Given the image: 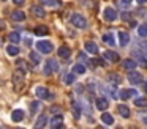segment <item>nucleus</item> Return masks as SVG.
I'll use <instances>...</instances> for the list:
<instances>
[{
	"label": "nucleus",
	"instance_id": "nucleus-1",
	"mask_svg": "<svg viewBox=\"0 0 147 129\" xmlns=\"http://www.w3.org/2000/svg\"><path fill=\"white\" fill-rule=\"evenodd\" d=\"M71 24L74 25V27L78 28H86L87 27V21L84 16L78 14V13H74V14H71Z\"/></svg>",
	"mask_w": 147,
	"mask_h": 129
},
{
	"label": "nucleus",
	"instance_id": "nucleus-2",
	"mask_svg": "<svg viewBox=\"0 0 147 129\" xmlns=\"http://www.w3.org/2000/svg\"><path fill=\"white\" fill-rule=\"evenodd\" d=\"M36 49H38L40 53H51L52 52V43L51 41H46V39L38 41L36 43Z\"/></svg>",
	"mask_w": 147,
	"mask_h": 129
},
{
	"label": "nucleus",
	"instance_id": "nucleus-3",
	"mask_svg": "<svg viewBox=\"0 0 147 129\" xmlns=\"http://www.w3.org/2000/svg\"><path fill=\"white\" fill-rule=\"evenodd\" d=\"M133 58L136 60V63L138 65H141V66H144V68H147V58L144 57V52L141 49H133Z\"/></svg>",
	"mask_w": 147,
	"mask_h": 129
},
{
	"label": "nucleus",
	"instance_id": "nucleus-4",
	"mask_svg": "<svg viewBox=\"0 0 147 129\" xmlns=\"http://www.w3.org/2000/svg\"><path fill=\"white\" fill-rule=\"evenodd\" d=\"M59 71V63L57 60L54 58H49L48 61H46V66H45V74H52V72H57Z\"/></svg>",
	"mask_w": 147,
	"mask_h": 129
},
{
	"label": "nucleus",
	"instance_id": "nucleus-5",
	"mask_svg": "<svg viewBox=\"0 0 147 129\" xmlns=\"http://www.w3.org/2000/svg\"><path fill=\"white\" fill-rule=\"evenodd\" d=\"M35 94L40 98V99H51V98H54V94L49 93V90L46 87H36Z\"/></svg>",
	"mask_w": 147,
	"mask_h": 129
},
{
	"label": "nucleus",
	"instance_id": "nucleus-6",
	"mask_svg": "<svg viewBox=\"0 0 147 129\" xmlns=\"http://www.w3.org/2000/svg\"><path fill=\"white\" fill-rule=\"evenodd\" d=\"M128 80L133 85H139L141 82H142V76H141L139 72H136L134 69H131V71L128 72Z\"/></svg>",
	"mask_w": 147,
	"mask_h": 129
},
{
	"label": "nucleus",
	"instance_id": "nucleus-7",
	"mask_svg": "<svg viewBox=\"0 0 147 129\" xmlns=\"http://www.w3.org/2000/svg\"><path fill=\"white\" fill-rule=\"evenodd\" d=\"M136 94H138L136 90H133V88H127V90H122L120 93H119V98H120L122 101H127V99H130V98L136 96Z\"/></svg>",
	"mask_w": 147,
	"mask_h": 129
},
{
	"label": "nucleus",
	"instance_id": "nucleus-8",
	"mask_svg": "<svg viewBox=\"0 0 147 129\" xmlns=\"http://www.w3.org/2000/svg\"><path fill=\"white\" fill-rule=\"evenodd\" d=\"M105 19L108 22H114L115 19H117V13H115V9L114 8H111V6H108V8H105Z\"/></svg>",
	"mask_w": 147,
	"mask_h": 129
},
{
	"label": "nucleus",
	"instance_id": "nucleus-9",
	"mask_svg": "<svg viewBox=\"0 0 147 129\" xmlns=\"http://www.w3.org/2000/svg\"><path fill=\"white\" fill-rule=\"evenodd\" d=\"M138 66V63H136V60L134 58H125V60H122V68H125L127 71H131V69H134Z\"/></svg>",
	"mask_w": 147,
	"mask_h": 129
},
{
	"label": "nucleus",
	"instance_id": "nucleus-10",
	"mask_svg": "<svg viewBox=\"0 0 147 129\" xmlns=\"http://www.w3.org/2000/svg\"><path fill=\"white\" fill-rule=\"evenodd\" d=\"M49 124H51V128H52V129H59V128H62V126H63V116H60V115L52 116L51 121H49Z\"/></svg>",
	"mask_w": 147,
	"mask_h": 129
},
{
	"label": "nucleus",
	"instance_id": "nucleus-11",
	"mask_svg": "<svg viewBox=\"0 0 147 129\" xmlns=\"http://www.w3.org/2000/svg\"><path fill=\"white\" fill-rule=\"evenodd\" d=\"M32 14L35 16V17H45L46 11H45V8H43V5H33L32 6Z\"/></svg>",
	"mask_w": 147,
	"mask_h": 129
},
{
	"label": "nucleus",
	"instance_id": "nucleus-12",
	"mask_svg": "<svg viewBox=\"0 0 147 129\" xmlns=\"http://www.w3.org/2000/svg\"><path fill=\"white\" fill-rule=\"evenodd\" d=\"M128 43H130V35L127 31H120L119 33V44L122 47H125V46H128Z\"/></svg>",
	"mask_w": 147,
	"mask_h": 129
},
{
	"label": "nucleus",
	"instance_id": "nucleus-13",
	"mask_svg": "<svg viewBox=\"0 0 147 129\" xmlns=\"http://www.w3.org/2000/svg\"><path fill=\"white\" fill-rule=\"evenodd\" d=\"M103 57H105V60H108V61H111V63L119 61V55L115 52H112V50H106V52H103Z\"/></svg>",
	"mask_w": 147,
	"mask_h": 129
},
{
	"label": "nucleus",
	"instance_id": "nucleus-14",
	"mask_svg": "<svg viewBox=\"0 0 147 129\" xmlns=\"http://www.w3.org/2000/svg\"><path fill=\"white\" fill-rule=\"evenodd\" d=\"M95 106H96V109H98V110H106V109H108V106H109V102H108V99H105V98H96Z\"/></svg>",
	"mask_w": 147,
	"mask_h": 129
},
{
	"label": "nucleus",
	"instance_id": "nucleus-15",
	"mask_svg": "<svg viewBox=\"0 0 147 129\" xmlns=\"http://www.w3.org/2000/svg\"><path fill=\"white\" fill-rule=\"evenodd\" d=\"M11 19H13L14 22H22L24 19H26V13L21 11V9H18V11H13V13H11Z\"/></svg>",
	"mask_w": 147,
	"mask_h": 129
},
{
	"label": "nucleus",
	"instance_id": "nucleus-16",
	"mask_svg": "<svg viewBox=\"0 0 147 129\" xmlns=\"http://www.w3.org/2000/svg\"><path fill=\"white\" fill-rule=\"evenodd\" d=\"M24 76H26V72H24L22 69H18V71L13 74V82H16V84L22 85V82H24Z\"/></svg>",
	"mask_w": 147,
	"mask_h": 129
},
{
	"label": "nucleus",
	"instance_id": "nucleus-17",
	"mask_svg": "<svg viewBox=\"0 0 147 129\" xmlns=\"http://www.w3.org/2000/svg\"><path fill=\"white\" fill-rule=\"evenodd\" d=\"M71 55V50L68 46H60L59 47V57L60 58H68V57Z\"/></svg>",
	"mask_w": 147,
	"mask_h": 129
},
{
	"label": "nucleus",
	"instance_id": "nucleus-18",
	"mask_svg": "<svg viewBox=\"0 0 147 129\" xmlns=\"http://www.w3.org/2000/svg\"><path fill=\"white\" fill-rule=\"evenodd\" d=\"M11 120L16 123L22 121L24 120V110H13V113H11Z\"/></svg>",
	"mask_w": 147,
	"mask_h": 129
},
{
	"label": "nucleus",
	"instance_id": "nucleus-19",
	"mask_svg": "<svg viewBox=\"0 0 147 129\" xmlns=\"http://www.w3.org/2000/svg\"><path fill=\"white\" fill-rule=\"evenodd\" d=\"M86 50L89 53H95L96 55V53H98V46H96L95 43H92V41H87L86 43Z\"/></svg>",
	"mask_w": 147,
	"mask_h": 129
},
{
	"label": "nucleus",
	"instance_id": "nucleus-20",
	"mask_svg": "<svg viewBox=\"0 0 147 129\" xmlns=\"http://www.w3.org/2000/svg\"><path fill=\"white\" fill-rule=\"evenodd\" d=\"M7 52H8V55L16 57L18 53H19V47H18V44H10V46L7 47Z\"/></svg>",
	"mask_w": 147,
	"mask_h": 129
},
{
	"label": "nucleus",
	"instance_id": "nucleus-21",
	"mask_svg": "<svg viewBox=\"0 0 147 129\" xmlns=\"http://www.w3.org/2000/svg\"><path fill=\"white\" fill-rule=\"evenodd\" d=\"M101 121L105 123V124H109V126L114 124V118H112V115L111 113H106V112L101 115Z\"/></svg>",
	"mask_w": 147,
	"mask_h": 129
},
{
	"label": "nucleus",
	"instance_id": "nucleus-22",
	"mask_svg": "<svg viewBox=\"0 0 147 129\" xmlns=\"http://www.w3.org/2000/svg\"><path fill=\"white\" fill-rule=\"evenodd\" d=\"M8 41H10L11 44H18V43L21 41L19 33H18V31H13V33H10V35H8Z\"/></svg>",
	"mask_w": 147,
	"mask_h": 129
},
{
	"label": "nucleus",
	"instance_id": "nucleus-23",
	"mask_svg": "<svg viewBox=\"0 0 147 129\" xmlns=\"http://www.w3.org/2000/svg\"><path fill=\"white\" fill-rule=\"evenodd\" d=\"M108 80L111 82V84H114V85L120 84V77H119V74H115V72H109V74H108Z\"/></svg>",
	"mask_w": 147,
	"mask_h": 129
},
{
	"label": "nucleus",
	"instance_id": "nucleus-24",
	"mask_svg": "<svg viewBox=\"0 0 147 129\" xmlns=\"http://www.w3.org/2000/svg\"><path fill=\"white\" fill-rule=\"evenodd\" d=\"M103 41H105L106 44H109V46H114V44H115L114 35H112V33H105V35H103Z\"/></svg>",
	"mask_w": 147,
	"mask_h": 129
},
{
	"label": "nucleus",
	"instance_id": "nucleus-25",
	"mask_svg": "<svg viewBox=\"0 0 147 129\" xmlns=\"http://www.w3.org/2000/svg\"><path fill=\"white\" fill-rule=\"evenodd\" d=\"M73 72L74 74H84V72H86V66H84L82 63H76V65L73 66Z\"/></svg>",
	"mask_w": 147,
	"mask_h": 129
},
{
	"label": "nucleus",
	"instance_id": "nucleus-26",
	"mask_svg": "<svg viewBox=\"0 0 147 129\" xmlns=\"http://www.w3.org/2000/svg\"><path fill=\"white\" fill-rule=\"evenodd\" d=\"M119 113H120L123 118H128V116H130V109H128L125 104H122V106H119Z\"/></svg>",
	"mask_w": 147,
	"mask_h": 129
},
{
	"label": "nucleus",
	"instance_id": "nucleus-27",
	"mask_svg": "<svg viewBox=\"0 0 147 129\" xmlns=\"http://www.w3.org/2000/svg\"><path fill=\"white\" fill-rule=\"evenodd\" d=\"M46 123H48V116H46V115H41L38 120H36L35 128H45V126H46Z\"/></svg>",
	"mask_w": 147,
	"mask_h": 129
},
{
	"label": "nucleus",
	"instance_id": "nucleus-28",
	"mask_svg": "<svg viewBox=\"0 0 147 129\" xmlns=\"http://www.w3.org/2000/svg\"><path fill=\"white\" fill-rule=\"evenodd\" d=\"M48 33H49V30L45 25H40V27L35 28V35H38V36H45V35H48Z\"/></svg>",
	"mask_w": 147,
	"mask_h": 129
},
{
	"label": "nucleus",
	"instance_id": "nucleus-29",
	"mask_svg": "<svg viewBox=\"0 0 147 129\" xmlns=\"http://www.w3.org/2000/svg\"><path fill=\"white\" fill-rule=\"evenodd\" d=\"M71 107H73L74 118H79V116H81V106H79V102H73V104H71Z\"/></svg>",
	"mask_w": 147,
	"mask_h": 129
},
{
	"label": "nucleus",
	"instance_id": "nucleus-30",
	"mask_svg": "<svg viewBox=\"0 0 147 129\" xmlns=\"http://www.w3.org/2000/svg\"><path fill=\"white\" fill-rule=\"evenodd\" d=\"M29 57H30V60H32L35 65H40V61H41V57H40V53H36V52H30L29 53Z\"/></svg>",
	"mask_w": 147,
	"mask_h": 129
},
{
	"label": "nucleus",
	"instance_id": "nucleus-31",
	"mask_svg": "<svg viewBox=\"0 0 147 129\" xmlns=\"http://www.w3.org/2000/svg\"><path fill=\"white\" fill-rule=\"evenodd\" d=\"M138 33H139V36L146 38L147 36V24H141L139 28H138Z\"/></svg>",
	"mask_w": 147,
	"mask_h": 129
},
{
	"label": "nucleus",
	"instance_id": "nucleus-32",
	"mask_svg": "<svg viewBox=\"0 0 147 129\" xmlns=\"http://www.w3.org/2000/svg\"><path fill=\"white\" fill-rule=\"evenodd\" d=\"M40 109H41V104H40V101H33V102H30V110H32L33 113H36Z\"/></svg>",
	"mask_w": 147,
	"mask_h": 129
},
{
	"label": "nucleus",
	"instance_id": "nucleus-33",
	"mask_svg": "<svg viewBox=\"0 0 147 129\" xmlns=\"http://www.w3.org/2000/svg\"><path fill=\"white\" fill-rule=\"evenodd\" d=\"M134 106H138V107H147V99H144V98H136V99H134Z\"/></svg>",
	"mask_w": 147,
	"mask_h": 129
},
{
	"label": "nucleus",
	"instance_id": "nucleus-34",
	"mask_svg": "<svg viewBox=\"0 0 147 129\" xmlns=\"http://www.w3.org/2000/svg\"><path fill=\"white\" fill-rule=\"evenodd\" d=\"M63 82H65L67 85H71V84H73V82H74V72H73V74H67V76H65V77H63Z\"/></svg>",
	"mask_w": 147,
	"mask_h": 129
},
{
	"label": "nucleus",
	"instance_id": "nucleus-35",
	"mask_svg": "<svg viewBox=\"0 0 147 129\" xmlns=\"http://www.w3.org/2000/svg\"><path fill=\"white\" fill-rule=\"evenodd\" d=\"M40 5H46V6H55L57 5V2L55 0H38Z\"/></svg>",
	"mask_w": 147,
	"mask_h": 129
},
{
	"label": "nucleus",
	"instance_id": "nucleus-36",
	"mask_svg": "<svg viewBox=\"0 0 147 129\" xmlns=\"http://www.w3.org/2000/svg\"><path fill=\"white\" fill-rule=\"evenodd\" d=\"M13 3H14V5H18V6H21V5L26 3V0H13Z\"/></svg>",
	"mask_w": 147,
	"mask_h": 129
},
{
	"label": "nucleus",
	"instance_id": "nucleus-37",
	"mask_svg": "<svg viewBox=\"0 0 147 129\" xmlns=\"http://www.w3.org/2000/svg\"><path fill=\"white\" fill-rule=\"evenodd\" d=\"M5 27H7V24H5V21H3V19H0V30H3Z\"/></svg>",
	"mask_w": 147,
	"mask_h": 129
},
{
	"label": "nucleus",
	"instance_id": "nucleus-38",
	"mask_svg": "<svg viewBox=\"0 0 147 129\" xmlns=\"http://www.w3.org/2000/svg\"><path fill=\"white\" fill-rule=\"evenodd\" d=\"M128 3H131V0H120V5H123V6H127Z\"/></svg>",
	"mask_w": 147,
	"mask_h": 129
},
{
	"label": "nucleus",
	"instance_id": "nucleus-39",
	"mask_svg": "<svg viewBox=\"0 0 147 129\" xmlns=\"http://www.w3.org/2000/svg\"><path fill=\"white\" fill-rule=\"evenodd\" d=\"M24 43H26V46H32V39H30V38H26Z\"/></svg>",
	"mask_w": 147,
	"mask_h": 129
},
{
	"label": "nucleus",
	"instance_id": "nucleus-40",
	"mask_svg": "<svg viewBox=\"0 0 147 129\" xmlns=\"http://www.w3.org/2000/svg\"><path fill=\"white\" fill-rule=\"evenodd\" d=\"M79 60H84V61H87V57L84 55V53H79Z\"/></svg>",
	"mask_w": 147,
	"mask_h": 129
},
{
	"label": "nucleus",
	"instance_id": "nucleus-41",
	"mask_svg": "<svg viewBox=\"0 0 147 129\" xmlns=\"http://www.w3.org/2000/svg\"><path fill=\"white\" fill-rule=\"evenodd\" d=\"M122 17H123L125 21H127V19H128V13H123V14H122Z\"/></svg>",
	"mask_w": 147,
	"mask_h": 129
},
{
	"label": "nucleus",
	"instance_id": "nucleus-42",
	"mask_svg": "<svg viewBox=\"0 0 147 129\" xmlns=\"http://www.w3.org/2000/svg\"><path fill=\"white\" fill-rule=\"evenodd\" d=\"M147 0H138V3H146Z\"/></svg>",
	"mask_w": 147,
	"mask_h": 129
},
{
	"label": "nucleus",
	"instance_id": "nucleus-43",
	"mask_svg": "<svg viewBox=\"0 0 147 129\" xmlns=\"http://www.w3.org/2000/svg\"><path fill=\"white\" fill-rule=\"evenodd\" d=\"M144 123H146V124H147V118H146V120H144Z\"/></svg>",
	"mask_w": 147,
	"mask_h": 129
},
{
	"label": "nucleus",
	"instance_id": "nucleus-44",
	"mask_svg": "<svg viewBox=\"0 0 147 129\" xmlns=\"http://www.w3.org/2000/svg\"><path fill=\"white\" fill-rule=\"evenodd\" d=\"M146 91H147V84H146Z\"/></svg>",
	"mask_w": 147,
	"mask_h": 129
},
{
	"label": "nucleus",
	"instance_id": "nucleus-45",
	"mask_svg": "<svg viewBox=\"0 0 147 129\" xmlns=\"http://www.w3.org/2000/svg\"><path fill=\"white\" fill-rule=\"evenodd\" d=\"M2 2H7V0H2Z\"/></svg>",
	"mask_w": 147,
	"mask_h": 129
}]
</instances>
